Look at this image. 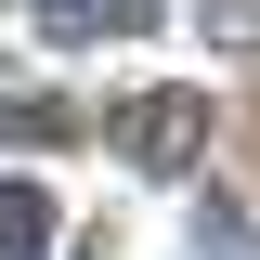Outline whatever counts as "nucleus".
Returning a JSON list of instances; mask_svg holds the SVG:
<instances>
[{"label":"nucleus","mask_w":260,"mask_h":260,"mask_svg":"<svg viewBox=\"0 0 260 260\" xmlns=\"http://www.w3.org/2000/svg\"><path fill=\"white\" fill-rule=\"evenodd\" d=\"M195 260H260L247 208H221V195H208V208H195Z\"/></svg>","instance_id":"20e7f679"},{"label":"nucleus","mask_w":260,"mask_h":260,"mask_svg":"<svg viewBox=\"0 0 260 260\" xmlns=\"http://www.w3.org/2000/svg\"><path fill=\"white\" fill-rule=\"evenodd\" d=\"M52 234H65V221H52V195L13 169V182H0V260H52Z\"/></svg>","instance_id":"7ed1b4c3"},{"label":"nucleus","mask_w":260,"mask_h":260,"mask_svg":"<svg viewBox=\"0 0 260 260\" xmlns=\"http://www.w3.org/2000/svg\"><path fill=\"white\" fill-rule=\"evenodd\" d=\"M156 26V0H39V39H65V52H91V39H143Z\"/></svg>","instance_id":"f03ea898"},{"label":"nucleus","mask_w":260,"mask_h":260,"mask_svg":"<svg viewBox=\"0 0 260 260\" xmlns=\"http://www.w3.org/2000/svg\"><path fill=\"white\" fill-rule=\"evenodd\" d=\"M104 130H117V156L143 169V182H182V169L208 156V91H130Z\"/></svg>","instance_id":"f257e3e1"}]
</instances>
